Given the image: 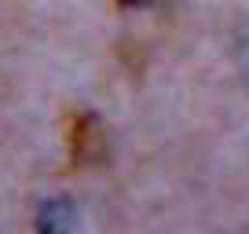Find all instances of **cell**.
Instances as JSON below:
<instances>
[{"label":"cell","mask_w":249,"mask_h":234,"mask_svg":"<svg viewBox=\"0 0 249 234\" xmlns=\"http://www.w3.org/2000/svg\"><path fill=\"white\" fill-rule=\"evenodd\" d=\"M70 161L77 168H92V165L107 161V132H103L99 117L88 110L70 117Z\"/></svg>","instance_id":"6da1fadb"},{"label":"cell","mask_w":249,"mask_h":234,"mask_svg":"<svg viewBox=\"0 0 249 234\" xmlns=\"http://www.w3.org/2000/svg\"><path fill=\"white\" fill-rule=\"evenodd\" d=\"M77 231V216L66 198H48L37 212V234H73Z\"/></svg>","instance_id":"7a4b0ae2"},{"label":"cell","mask_w":249,"mask_h":234,"mask_svg":"<svg viewBox=\"0 0 249 234\" xmlns=\"http://www.w3.org/2000/svg\"><path fill=\"white\" fill-rule=\"evenodd\" d=\"M238 70H242V77H246V84H249V37L238 44Z\"/></svg>","instance_id":"3957f363"},{"label":"cell","mask_w":249,"mask_h":234,"mask_svg":"<svg viewBox=\"0 0 249 234\" xmlns=\"http://www.w3.org/2000/svg\"><path fill=\"white\" fill-rule=\"evenodd\" d=\"M121 8H154L158 0H117Z\"/></svg>","instance_id":"277c9868"}]
</instances>
